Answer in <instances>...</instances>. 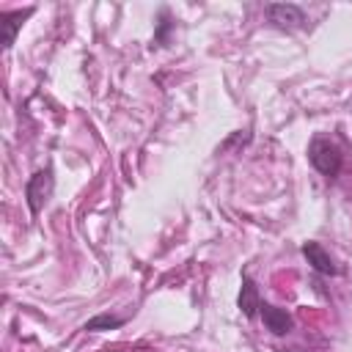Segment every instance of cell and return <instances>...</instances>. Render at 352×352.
<instances>
[{
  "label": "cell",
  "mask_w": 352,
  "mask_h": 352,
  "mask_svg": "<svg viewBox=\"0 0 352 352\" xmlns=\"http://www.w3.org/2000/svg\"><path fill=\"white\" fill-rule=\"evenodd\" d=\"M308 157H311V165L324 176H336L341 168V151L327 138H314L308 146Z\"/></svg>",
  "instance_id": "6da1fadb"
},
{
  "label": "cell",
  "mask_w": 352,
  "mask_h": 352,
  "mask_svg": "<svg viewBox=\"0 0 352 352\" xmlns=\"http://www.w3.org/2000/svg\"><path fill=\"white\" fill-rule=\"evenodd\" d=\"M52 187H55V179H52V170H50V168L36 170V173L30 176V182H28V187H25V198H28V206H30L33 214H38L41 206L50 201Z\"/></svg>",
  "instance_id": "7a4b0ae2"
},
{
  "label": "cell",
  "mask_w": 352,
  "mask_h": 352,
  "mask_svg": "<svg viewBox=\"0 0 352 352\" xmlns=\"http://www.w3.org/2000/svg\"><path fill=\"white\" fill-rule=\"evenodd\" d=\"M267 16H270V22L275 28H283V30H297L305 22L302 8L292 6V3H270L267 6Z\"/></svg>",
  "instance_id": "3957f363"
},
{
  "label": "cell",
  "mask_w": 352,
  "mask_h": 352,
  "mask_svg": "<svg viewBox=\"0 0 352 352\" xmlns=\"http://www.w3.org/2000/svg\"><path fill=\"white\" fill-rule=\"evenodd\" d=\"M302 253H305L308 264H314L316 272H322V275H336V272H338L336 261L330 258V253H327L319 242H305V245H302Z\"/></svg>",
  "instance_id": "277c9868"
},
{
  "label": "cell",
  "mask_w": 352,
  "mask_h": 352,
  "mask_svg": "<svg viewBox=\"0 0 352 352\" xmlns=\"http://www.w3.org/2000/svg\"><path fill=\"white\" fill-rule=\"evenodd\" d=\"M261 319L267 324V330H272L275 336H283L292 330V316L283 311V308H275V305H261Z\"/></svg>",
  "instance_id": "5b68a950"
},
{
  "label": "cell",
  "mask_w": 352,
  "mask_h": 352,
  "mask_svg": "<svg viewBox=\"0 0 352 352\" xmlns=\"http://www.w3.org/2000/svg\"><path fill=\"white\" fill-rule=\"evenodd\" d=\"M258 308H261V302H258V286L250 278H245L242 280V289H239V311L245 316H256Z\"/></svg>",
  "instance_id": "8992f818"
},
{
  "label": "cell",
  "mask_w": 352,
  "mask_h": 352,
  "mask_svg": "<svg viewBox=\"0 0 352 352\" xmlns=\"http://www.w3.org/2000/svg\"><path fill=\"white\" fill-rule=\"evenodd\" d=\"M33 14V8H25V11H11V14H3V47L8 50L16 38V30L22 25V19H28Z\"/></svg>",
  "instance_id": "52a82bcc"
},
{
  "label": "cell",
  "mask_w": 352,
  "mask_h": 352,
  "mask_svg": "<svg viewBox=\"0 0 352 352\" xmlns=\"http://www.w3.org/2000/svg\"><path fill=\"white\" fill-rule=\"evenodd\" d=\"M124 319H118V316H96V319H91L88 324H85V330H99V327H118Z\"/></svg>",
  "instance_id": "ba28073f"
}]
</instances>
